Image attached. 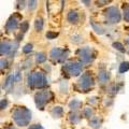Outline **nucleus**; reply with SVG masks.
<instances>
[{
  "label": "nucleus",
  "mask_w": 129,
  "mask_h": 129,
  "mask_svg": "<svg viewBox=\"0 0 129 129\" xmlns=\"http://www.w3.org/2000/svg\"><path fill=\"white\" fill-rule=\"evenodd\" d=\"M12 118L19 127H25L31 120V112L25 107H16L12 111Z\"/></svg>",
  "instance_id": "nucleus-1"
},
{
  "label": "nucleus",
  "mask_w": 129,
  "mask_h": 129,
  "mask_svg": "<svg viewBox=\"0 0 129 129\" xmlns=\"http://www.w3.org/2000/svg\"><path fill=\"white\" fill-rule=\"evenodd\" d=\"M27 84L31 88H43L47 86V80L42 72H34L28 74Z\"/></svg>",
  "instance_id": "nucleus-2"
},
{
  "label": "nucleus",
  "mask_w": 129,
  "mask_h": 129,
  "mask_svg": "<svg viewBox=\"0 0 129 129\" xmlns=\"http://www.w3.org/2000/svg\"><path fill=\"white\" fill-rule=\"evenodd\" d=\"M53 98V94L50 90H40L35 95V102L36 106L38 107L40 110H43L45 106L51 101V99Z\"/></svg>",
  "instance_id": "nucleus-3"
},
{
  "label": "nucleus",
  "mask_w": 129,
  "mask_h": 129,
  "mask_svg": "<svg viewBox=\"0 0 129 129\" xmlns=\"http://www.w3.org/2000/svg\"><path fill=\"white\" fill-rule=\"evenodd\" d=\"M83 70V66L82 63L76 62V61H72V62H68L63 66V72H66L68 75L70 76H76L80 73H82Z\"/></svg>",
  "instance_id": "nucleus-4"
},
{
  "label": "nucleus",
  "mask_w": 129,
  "mask_h": 129,
  "mask_svg": "<svg viewBox=\"0 0 129 129\" xmlns=\"http://www.w3.org/2000/svg\"><path fill=\"white\" fill-rule=\"evenodd\" d=\"M92 85H94V81L89 72H85L84 74H82L78 82V86L82 91H87L92 87Z\"/></svg>",
  "instance_id": "nucleus-5"
},
{
  "label": "nucleus",
  "mask_w": 129,
  "mask_h": 129,
  "mask_svg": "<svg viewBox=\"0 0 129 129\" xmlns=\"http://www.w3.org/2000/svg\"><path fill=\"white\" fill-rule=\"evenodd\" d=\"M106 17L111 24H117L120 22L122 15L120 12L116 7H109L106 10Z\"/></svg>",
  "instance_id": "nucleus-6"
},
{
  "label": "nucleus",
  "mask_w": 129,
  "mask_h": 129,
  "mask_svg": "<svg viewBox=\"0 0 129 129\" xmlns=\"http://www.w3.org/2000/svg\"><path fill=\"white\" fill-rule=\"evenodd\" d=\"M79 58L82 63H89L91 62L95 58L94 52L90 47H82L79 51Z\"/></svg>",
  "instance_id": "nucleus-7"
},
{
  "label": "nucleus",
  "mask_w": 129,
  "mask_h": 129,
  "mask_svg": "<svg viewBox=\"0 0 129 129\" xmlns=\"http://www.w3.org/2000/svg\"><path fill=\"white\" fill-rule=\"evenodd\" d=\"M68 55H69V52L68 51L64 52V50H61L59 47H54L50 53V56L52 59L56 60V61H60V62H63L64 59L68 57Z\"/></svg>",
  "instance_id": "nucleus-8"
},
{
  "label": "nucleus",
  "mask_w": 129,
  "mask_h": 129,
  "mask_svg": "<svg viewBox=\"0 0 129 129\" xmlns=\"http://www.w3.org/2000/svg\"><path fill=\"white\" fill-rule=\"evenodd\" d=\"M19 19H21V16H19V14L12 15L11 17L8 19V22L6 24V29H7V31H9V32L14 31L16 28H17V26H18Z\"/></svg>",
  "instance_id": "nucleus-9"
},
{
  "label": "nucleus",
  "mask_w": 129,
  "mask_h": 129,
  "mask_svg": "<svg viewBox=\"0 0 129 129\" xmlns=\"http://www.w3.org/2000/svg\"><path fill=\"white\" fill-rule=\"evenodd\" d=\"M11 47H12V44L9 41L0 42V56L9 54L10 51H11Z\"/></svg>",
  "instance_id": "nucleus-10"
},
{
  "label": "nucleus",
  "mask_w": 129,
  "mask_h": 129,
  "mask_svg": "<svg viewBox=\"0 0 129 129\" xmlns=\"http://www.w3.org/2000/svg\"><path fill=\"white\" fill-rule=\"evenodd\" d=\"M67 19H68V22L71 23V24H78L80 21V15H79L78 12L70 11L67 15Z\"/></svg>",
  "instance_id": "nucleus-11"
},
{
  "label": "nucleus",
  "mask_w": 129,
  "mask_h": 129,
  "mask_svg": "<svg viewBox=\"0 0 129 129\" xmlns=\"http://www.w3.org/2000/svg\"><path fill=\"white\" fill-rule=\"evenodd\" d=\"M101 124H102V120H101V118H99L98 116H92L89 119V126L94 129L100 128L101 127Z\"/></svg>",
  "instance_id": "nucleus-12"
},
{
  "label": "nucleus",
  "mask_w": 129,
  "mask_h": 129,
  "mask_svg": "<svg viewBox=\"0 0 129 129\" xmlns=\"http://www.w3.org/2000/svg\"><path fill=\"white\" fill-rule=\"evenodd\" d=\"M69 108L73 112H75V111H78V110H80V109L82 108V102H81L80 100H78V99H73L69 103Z\"/></svg>",
  "instance_id": "nucleus-13"
},
{
  "label": "nucleus",
  "mask_w": 129,
  "mask_h": 129,
  "mask_svg": "<svg viewBox=\"0 0 129 129\" xmlns=\"http://www.w3.org/2000/svg\"><path fill=\"white\" fill-rule=\"evenodd\" d=\"M51 114L56 118H60V117H62V115H63V109L61 107H55L53 110H52Z\"/></svg>",
  "instance_id": "nucleus-14"
},
{
  "label": "nucleus",
  "mask_w": 129,
  "mask_h": 129,
  "mask_svg": "<svg viewBox=\"0 0 129 129\" xmlns=\"http://www.w3.org/2000/svg\"><path fill=\"white\" fill-rule=\"evenodd\" d=\"M98 80H99V82L101 83V84L107 83L108 81H109V74H108V72L107 71H100L99 74H98Z\"/></svg>",
  "instance_id": "nucleus-15"
},
{
  "label": "nucleus",
  "mask_w": 129,
  "mask_h": 129,
  "mask_svg": "<svg viewBox=\"0 0 129 129\" xmlns=\"http://www.w3.org/2000/svg\"><path fill=\"white\" fill-rule=\"evenodd\" d=\"M13 83H14V75L11 74L7 78L5 84H3V88H6V89H9V88H11L12 86H13Z\"/></svg>",
  "instance_id": "nucleus-16"
},
{
  "label": "nucleus",
  "mask_w": 129,
  "mask_h": 129,
  "mask_svg": "<svg viewBox=\"0 0 129 129\" xmlns=\"http://www.w3.org/2000/svg\"><path fill=\"white\" fill-rule=\"evenodd\" d=\"M46 55L45 53H43V52H39V53L36 54V61H37L38 63H43L46 61Z\"/></svg>",
  "instance_id": "nucleus-17"
},
{
  "label": "nucleus",
  "mask_w": 129,
  "mask_h": 129,
  "mask_svg": "<svg viewBox=\"0 0 129 129\" xmlns=\"http://www.w3.org/2000/svg\"><path fill=\"white\" fill-rule=\"evenodd\" d=\"M43 26H44V23H43V19L41 17H38L35 22V28L37 31H42L43 29Z\"/></svg>",
  "instance_id": "nucleus-18"
},
{
  "label": "nucleus",
  "mask_w": 129,
  "mask_h": 129,
  "mask_svg": "<svg viewBox=\"0 0 129 129\" xmlns=\"http://www.w3.org/2000/svg\"><path fill=\"white\" fill-rule=\"evenodd\" d=\"M129 70V62L128 61H124L119 64V73H125V72H127Z\"/></svg>",
  "instance_id": "nucleus-19"
},
{
  "label": "nucleus",
  "mask_w": 129,
  "mask_h": 129,
  "mask_svg": "<svg viewBox=\"0 0 129 129\" xmlns=\"http://www.w3.org/2000/svg\"><path fill=\"white\" fill-rule=\"evenodd\" d=\"M91 26H92V28H94V30L97 32V34H99V35H103L104 34V29L103 28L100 26V25H98V24H96V23H91Z\"/></svg>",
  "instance_id": "nucleus-20"
},
{
  "label": "nucleus",
  "mask_w": 129,
  "mask_h": 129,
  "mask_svg": "<svg viewBox=\"0 0 129 129\" xmlns=\"http://www.w3.org/2000/svg\"><path fill=\"white\" fill-rule=\"evenodd\" d=\"M38 5V0H28V9L29 11H34Z\"/></svg>",
  "instance_id": "nucleus-21"
},
{
  "label": "nucleus",
  "mask_w": 129,
  "mask_h": 129,
  "mask_svg": "<svg viewBox=\"0 0 129 129\" xmlns=\"http://www.w3.org/2000/svg\"><path fill=\"white\" fill-rule=\"evenodd\" d=\"M83 115H84V117H88V118L92 117V110L90 108H86L83 112Z\"/></svg>",
  "instance_id": "nucleus-22"
},
{
  "label": "nucleus",
  "mask_w": 129,
  "mask_h": 129,
  "mask_svg": "<svg viewBox=\"0 0 129 129\" xmlns=\"http://www.w3.org/2000/svg\"><path fill=\"white\" fill-rule=\"evenodd\" d=\"M124 19L129 23V6L124 7Z\"/></svg>",
  "instance_id": "nucleus-23"
},
{
  "label": "nucleus",
  "mask_w": 129,
  "mask_h": 129,
  "mask_svg": "<svg viewBox=\"0 0 129 129\" xmlns=\"http://www.w3.org/2000/svg\"><path fill=\"white\" fill-rule=\"evenodd\" d=\"M80 119H81V117H80V116H79L78 114H76L75 112H73V114H72V115L70 116V120H71V122L73 123V124L79 123V122H80Z\"/></svg>",
  "instance_id": "nucleus-24"
},
{
  "label": "nucleus",
  "mask_w": 129,
  "mask_h": 129,
  "mask_svg": "<svg viewBox=\"0 0 129 129\" xmlns=\"http://www.w3.org/2000/svg\"><path fill=\"white\" fill-rule=\"evenodd\" d=\"M31 51H32V44H30V43L26 44V45L23 47V53L24 54H29Z\"/></svg>",
  "instance_id": "nucleus-25"
},
{
  "label": "nucleus",
  "mask_w": 129,
  "mask_h": 129,
  "mask_svg": "<svg viewBox=\"0 0 129 129\" xmlns=\"http://www.w3.org/2000/svg\"><path fill=\"white\" fill-rule=\"evenodd\" d=\"M16 8H17L18 10H23L24 8H25V5H26V1L25 0H17V2H16Z\"/></svg>",
  "instance_id": "nucleus-26"
},
{
  "label": "nucleus",
  "mask_w": 129,
  "mask_h": 129,
  "mask_svg": "<svg viewBox=\"0 0 129 129\" xmlns=\"http://www.w3.org/2000/svg\"><path fill=\"white\" fill-rule=\"evenodd\" d=\"M8 106H9L8 99H2L1 101H0V110H5V109H7Z\"/></svg>",
  "instance_id": "nucleus-27"
},
{
  "label": "nucleus",
  "mask_w": 129,
  "mask_h": 129,
  "mask_svg": "<svg viewBox=\"0 0 129 129\" xmlns=\"http://www.w3.org/2000/svg\"><path fill=\"white\" fill-rule=\"evenodd\" d=\"M114 45V47L116 48L117 51H119V52H122V53H124L125 52V48H124V46H123V44L122 43H119V42H116V43H114L113 44Z\"/></svg>",
  "instance_id": "nucleus-28"
},
{
  "label": "nucleus",
  "mask_w": 129,
  "mask_h": 129,
  "mask_svg": "<svg viewBox=\"0 0 129 129\" xmlns=\"http://www.w3.org/2000/svg\"><path fill=\"white\" fill-rule=\"evenodd\" d=\"M8 60L7 59H0V70L2 69H6V68L8 67Z\"/></svg>",
  "instance_id": "nucleus-29"
},
{
  "label": "nucleus",
  "mask_w": 129,
  "mask_h": 129,
  "mask_svg": "<svg viewBox=\"0 0 129 129\" xmlns=\"http://www.w3.org/2000/svg\"><path fill=\"white\" fill-rule=\"evenodd\" d=\"M60 90L61 91H64V92H67V90H68V83L66 82V81H62L61 83H60Z\"/></svg>",
  "instance_id": "nucleus-30"
},
{
  "label": "nucleus",
  "mask_w": 129,
  "mask_h": 129,
  "mask_svg": "<svg viewBox=\"0 0 129 129\" xmlns=\"http://www.w3.org/2000/svg\"><path fill=\"white\" fill-rule=\"evenodd\" d=\"M28 30V23L27 22H23L22 25H21V31L23 34H25V32Z\"/></svg>",
  "instance_id": "nucleus-31"
},
{
  "label": "nucleus",
  "mask_w": 129,
  "mask_h": 129,
  "mask_svg": "<svg viewBox=\"0 0 129 129\" xmlns=\"http://www.w3.org/2000/svg\"><path fill=\"white\" fill-rule=\"evenodd\" d=\"M21 78H22V76H21V72H16V73L14 74V81L16 83L21 82Z\"/></svg>",
  "instance_id": "nucleus-32"
},
{
  "label": "nucleus",
  "mask_w": 129,
  "mask_h": 129,
  "mask_svg": "<svg viewBox=\"0 0 129 129\" xmlns=\"http://www.w3.org/2000/svg\"><path fill=\"white\" fill-rule=\"evenodd\" d=\"M28 129H44V128L40 124H34V125H31Z\"/></svg>",
  "instance_id": "nucleus-33"
},
{
  "label": "nucleus",
  "mask_w": 129,
  "mask_h": 129,
  "mask_svg": "<svg viewBox=\"0 0 129 129\" xmlns=\"http://www.w3.org/2000/svg\"><path fill=\"white\" fill-rule=\"evenodd\" d=\"M46 37H47L48 39H54V38L57 37V34H56V32H47V34H46Z\"/></svg>",
  "instance_id": "nucleus-34"
},
{
  "label": "nucleus",
  "mask_w": 129,
  "mask_h": 129,
  "mask_svg": "<svg viewBox=\"0 0 129 129\" xmlns=\"http://www.w3.org/2000/svg\"><path fill=\"white\" fill-rule=\"evenodd\" d=\"M83 1V3L85 5L86 7H89L90 6V0H82Z\"/></svg>",
  "instance_id": "nucleus-35"
},
{
  "label": "nucleus",
  "mask_w": 129,
  "mask_h": 129,
  "mask_svg": "<svg viewBox=\"0 0 129 129\" xmlns=\"http://www.w3.org/2000/svg\"><path fill=\"white\" fill-rule=\"evenodd\" d=\"M3 129H16V128L13 127V126H7V127H5Z\"/></svg>",
  "instance_id": "nucleus-36"
},
{
  "label": "nucleus",
  "mask_w": 129,
  "mask_h": 129,
  "mask_svg": "<svg viewBox=\"0 0 129 129\" xmlns=\"http://www.w3.org/2000/svg\"><path fill=\"white\" fill-rule=\"evenodd\" d=\"M128 46H129V39H128Z\"/></svg>",
  "instance_id": "nucleus-37"
}]
</instances>
